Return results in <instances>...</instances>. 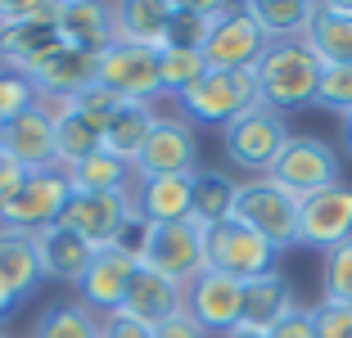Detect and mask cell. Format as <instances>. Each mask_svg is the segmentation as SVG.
Returning a JSON list of instances; mask_svg holds the SVG:
<instances>
[{
  "label": "cell",
  "instance_id": "1",
  "mask_svg": "<svg viewBox=\"0 0 352 338\" xmlns=\"http://www.w3.org/2000/svg\"><path fill=\"white\" fill-rule=\"evenodd\" d=\"M321 72L325 63L311 54V45L302 41H271L267 54L258 59L253 77H258V95H262V109L271 113H294V109H307L316 104V91H321Z\"/></svg>",
  "mask_w": 352,
  "mask_h": 338
},
{
  "label": "cell",
  "instance_id": "2",
  "mask_svg": "<svg viewBox=\"0 0 352 338\" xmlns=\"http://www.w3.org/2000/svg\"><path fill=\"white\" fill-rule=\"evenodd\" d=\"M230 221L262 235L276 253L298 244V199L276 185L271 176H249L235 185V203H230Z\"/></svg>",
  "mask_w": 352,
  "mask_h": 338
},
{
  "label": "cell",
  "instance_id": "3",
  "mask_svg": "<svg viewBox=\"0 0 352 338\" xmlns=\"http://www.w3.org/2000/svg\"><path fill=\"white\" fill-rule=\"evenodd\" d=\"M262 109L258 95V77L253 72H217L208 68L186 95H176V113L186 117L190 126L208 122V126H230L235 117Z\"/></svg>",
  "mask_w": 352,
  "mask_h": 338
},
{
  "label": "cell",
  "instance_id": "4",
  "mask_svg": "<svg viewBox=\"0 0 352 338\" xmlns=\"http://www.w3.org/2000/svg\"><path fill=\"white\" fill-rule=\"evenodd\" d=\"M73 199V181L68 172L50 167V172H28L23 185L0 203V225L23 230V235H41L45 225H54Z\"/></svg>",
  "mask_w": 352,
  "mask_h": 338
},
{
  "label": "cell",
  "instance_id": "5",
  "mask_svg": "<svg viewBox=\"0 0 352 338\" xmlns=\"http://www.w3.org/2000/svg\"><path fill=\"white\" fill-rule=\"evenodd\" d=\"M267 176L276 185H285L294 199H307V194H321V190L339 185L343 167H339V154H334L321 135H289Z\"/></svg>",
  "mask_w": 352,
  "mask_h": 338
},
{
  "label": "cell",
  "instance_id": "6",
  "mask_svg": "<svg viewBox=\"0 0 352 338\" xmlns=\"http://www.w3.org/2000/svg\"><path fill=\"white\" fill-rule=\"evenodd\" d=\"M289 135L294 131L285 126V117H280V113L253 109V113H244V117H235L230 126H221V149H226V158L239 167V172L267 176Z\"/></svg>",
  "mask_w": 352,
  "mask_h": 338
},
{
  "label": "cell",
  "instance_id": "7",
  "mask_svg": "<svg viewBox=\"0 0 352 338\" xmlns=\"http://www.w3.org/2000/svg\"><path fill=\"white\" fill-rule=\"evenodd\" d=\"M158 54L163 50L113 41L100 54V86H109L122 104H158L163 100V68H158Z\"/></svg>",
  "mask_w": 352,
  "mask_h": 338
},
{
  "label": "cell",
  "instance_id": "8",
  "mask_svg": "<svg viewBox=\"0 0 352 338\" xmlns=\"http://www.w3.org/2000/svg\"><path fill=\"white\" fill-rule=\"evenodd\" d=\"M204 257H208L212 271H226V275H235V280H258V275L280 271L276 248L262 235L235 225V221H221V225H212V230H204Z\"/></svg>",
  "mask_w": 352,
  "mask_h": 338
},
{
  "label": "cell",
  "instance_id": "9",
  "mask_svg": "<svg viewBox=\"0 0 352 338\" xmlns=\"http://www.w3.org/2000/svg\"><path fill=\"white\" fill-rule=\"evenodd\" d=\"M267 45H271L267 32L258 27L249 5H226L204 45V59H208V68H217V72H253L258 59L267 54Z\"/></svg>",
  "mask_w": 352,
  "mask_h": 338
},
{
  "label": "cell",
  "instance_id": "10",
  "mask_svg": "<svg viewBox=\"0 0 352 338\" xmlns=\"http://www.w3.org/2000/svg\"><path fill=\"white\" fill-rule=\"evenodd\" d=\"M199 135L181 113H158L145 149L135 158V181L140 176H195L199 172Z\"/></svg>",
  "mask_w": 352,
  "mask_h": 338
},
{
  "label": "cell",
  "instance_id": "11",
  "mask_svg": "<svg viewBox=\"0 0 352 338\" xmlns=\"http://www.w3.org/2000/svg\"><path fill=\"white\" fill-rule=\"evenodd\" d=\"M343 239H352V185L339 181L321 194L298 199V244L330 253Z\"/></svg>",
  "mask_w": 352,
  "mask_h": 338
},
{
  "label": "cell",
  "instance_id": "12",
  "mask_svg": "<svg viewBox=\"0 0 352 338\" xmlns=\"http://www.w3.org/2000/svg\"><path fill=\"white\" fill-rule=\"evenodd\" d=\"M239 311H244V280L204 267L186 284V316H195L204 334H230L239 325Z\"/></svg>",
  "mask_w": 352,
  "mask_h": 338
},
{
  "label": "cell",
  "instance_id": "13",
  "mask_svg": "<svg viewBox=\"0 0 352 338\" xmlns=\"http://www.w3.org/2000/svg\"><path fill=\"white\" fill-rule=\"evenodd\" d=\"M28 82H32V91H36V100H41L45 109H63L77 91L100 82V54L77 50V45H59L54 54H45V59L28 72Z\"/></svg>",
  "mask_w": 352,
  "mask_h": 338
},
{
  "label": "cell",
  "instance_id": "14",
  "mask_svg": "<svg viewBox=\"0 0 352 338\" xmlns=\"http://www.w3.org/2000/svg\"><path fill=\"white\" fill-rule=\"evenodd\" d=\"M145 267H154L158 275L176 280V284H190V280H195L199 271L208 267V257H204V225H199L195 216L154 225V239H149Z\"/></svg>",
  "mask_w": 352,
  "mask_h": 338
},
{
  "label": "cell",
  "instance_id": "15",
  "mask_svg": "<svg viewBox=\"0 0 352 338\" xmlns=\"http://www.w3.org/2000/svg\"><path fill=\"white\" fill-rule=\"evenodd\" d=\"M131 212H135L131 190H122V194H91V190H73V199H68V207H63L59 221L68 225V230H77L86 244L109 248V244H113V235H118V225H122Z\"/></svg>",
  "mask_w": 352,
  "mask_h": 338
},
{
  "label": "cell",
  "instance_id": "16",
  "mask_svg": "<svg viewBox=\"0 0 352 338\" xmlns=\"http://www.w3.org/2000/svg\"><path fill=\"white\" fill-rule=\"evenodd\" d=\"M131 275H135V262L122 257L118 248H100L95 262L86 267L82 284H77V302H82L91 316H118L122 311V297L131 289Z\"/></svg>",
  "mask_w": 352,
  "mask_h": 338
},
{
  "label": "cell",
  "instance_id": "17",
  "mask_svg": "<svg viewBox=\"0 0 352 338\" xmlns=\"http://www.w3.org/2000/svg\"><path fill=\"white\" fill-rule=\"evenodd\" d=\"M181 311H186V284L158 275L154 267H135L131 289H126V297H122L126 320H135V325H145V329H158L172 316H181Z\"/></svg>",
  "mask_w": 352,
  "mask_h": 338
},
{
  "label": "cell",
  "instance_id": "18",
  "mask_svg": "<svg viewBox=\"0 0 352 338\" xmlns=\"http://www.w3.org/2000/svg\"><path fill=\"white\" fill-rule=\"evenodd\" d=\"M5 154H10L14 163H23L28 172H50V167H59V158H54V113L45 109L41 100L5 122Z\"/></svg>",
  "mask_w": 352,
  "mask_h": 338
},
{
  "label": "cell",
  "instance_id": "19",
  "mask_svg": "<svg viewBox=\"0 0 352 338\" xmlns=\"http://www.w3.org/2000/svg\"><path fill=\"white\" fill-rule=\"evenodd\" d=\"M36 253H41V275L45 280H54V284H82V275H86V267L95 262V253L100 248L95 244H86L77 230H68L63 221H54V225H45L41 235H36Z\"/></svg>",
  "mask_w": 352,
  "mask_h": 338
},
{
  "label": "cell",
  "instance_id": "20",
  "mask_svg": "<svg viewBox=\"0 0 352 338\" xmlns=\"http://www.w3.org/2000/svg\"><path fill=\"white\" fill-rule=\"evenodd\" d=\"M63 45L59 36V5H54L45 19H32V23H14V27H0V63L14 72L28 77L45 54H54Z\"/></svg>",
  "mask_w": 352,
  "mask_h": 338
},
{
  "label": "cell",
  "instance_id": "21",
  "mask_svg": "<svg viewBox=\"0 0 352 338\" xmlns=\"http://www.w3.org/2000/svg\"><path fill=\"white\" fill-rule=\"evenodd\" d=\"M41 253H36V235H23L0 225V293L19 307L28 293H36L41 284Z\"/></svg>",
  "mask_w": 352,
  "mask_h": 338
},
{
  "label": "cell",
  "instance_id": "22",
  "mask_svg": "<svg viewBox=\"0 0 352 338\" xmlns=\"http://www.w3.org/2000/svg\"><path fill=\"white\" fill-rule=\"evenodd\" d=\"M302 41L325 68L352 63V5L334 0V5H311V19L302 27Z\"/></svg>",
  "mask_w": 352,
  "mask_h": 338
},
{
  "label": "cell",
  "instance_id": "23",
  "mask_svg": "<svg viewBox=\"0 0 352 338\" xmlns=\"http://www.w3.org/2000/svg\"><path fill=\"white\" fill-rule=\"evenodd\" d=\"M59 36H63V45L104 54L118 41L113 5H95V0H68V5H59Z\"/></svg>",
  "mask_w": 352,
  "mask_h": 338
},
{
  "label": "cell",
  "instance_id": "24",
  "mask_svg": "<svg viewBox=\"0 0 352 338\" xmlns=\"http://www.w3.org/2000/svg\"><path fill=\"white\" fill-rule=\"evenodd\" d=\"M140 216H149L154 225L186 221L190 203H195V176H140L131 190Z\"/></svg>",
  "mask_w": 352,
  "mask_h": 338
},
{
  "label": "cell",
  "instance_id": "25",
  "mask_svg": "<svg viewBox=\"0 0 352 338\" xmlns=\"http://www.w3.org/2000/svg\"><path fill=\"white\" fill-rule=\"evenodd\" d=\"M294 307H298V302H294L289 280L280 275V271H271V275L244 280V311H239V325L267 334V329L276 325L285 311H294Z\"/></svg>",
  "mask_w": 352,
  "mask_h": 338
},
{
  "label": "cell",
  "instance_id": "26",
  "mask_svg": "<svg viewBox=\"0 0 352 338\" xmlns=\"http://www.w3.org/2000/svg\"><path fill=\"white\" fill-rule=\"evenodd\" d=\"M167 19H172V5H167V0H126V5H113L118 41L149 45V50H163Z\"/></svg>",
  "mask_w": 352,
  "mask_h": 338
},
{
  "label": "cell",
  "instance_id": "27",
  "mask_svg": "<svg viewBox=\"0 0 352 338\" xmlns=\"http://www.w3.org/2000/svg\"><path fill=\"white\" fill-rule=\"evenodd\" d=\"M154 122H158V109H154V104H122V109H118V117L109 122V131H104L100 149L135 167V158H140V149H145Z\"/></svg>",
  "mask_w": 352,
  "mask_h": 338
},
{
  "label": "cell",
  "instance_id": "28",
  "mask_svg": "<svg viewBox=\"0 0 352 338\" xmlns=\"http://www.w3.org/2000/svg\"><path fill=\"white\" fill-rule=\"evenodd\" d=\"M221 10H226V5H208V0L172 5L163 50H204L208 36H212V27H217V19H221Z\"/></svg>",
  "mask_w": 352,
  "mask_h": 338
},
{
  "label": "cell",
  "instance_id": "29",
  "mask_svg": "<svg viewBox=\"0 0 352 338\" xmlns=\"http://www.w3.org/2000/svg\"><path fill=\"white\" fill-rule=\"evenodd\" d=\"M235 185L221 167H199L195 172V203H190V216H195L204 230L230 221V203H235Z\"/></svg>",
  "mask_w": 352,
  "mask_h": 338
},
{
  "label": "cell",
  "instance_id": "30",
  "mask_svg": "<svg viewBox=\"0 0 352 338\" xmlns=\"http://www.w3.org/2000/svg\"><path fill=\"white\" fill-rule=\"evenodd\" d=\"M68 181H73V190H91V194H122V190H135V167L100 149L86 163H77Z\"/></svg>",
  "mask_w": 352,
  "mask_h": 338
},
{
  "label": "cell",
  "instance_id": "31",
  "mask_svg": "<svg viewBox=\"0 0 352 338\" xmlns=\"http://www.w3.org/2000/svg\"><path fill=\"white\" fill-rule=\"evenodd\" d=\"M50 113H54V158H59V172H73L77 163L100 154V131L95 126H86L68 109H50Z\"/></svg>",
  "mask_w": 352,
  "mask_h": 338
},
{
  "label": "cell",
  "instance_id": "32",
  "mask_svg": "<svg viewBox=\"0 0 352 338\" xmlns=\"http://www.w3.org/2000/svg\"><path fill=\"white\" fill-rule=\"evenodd\" d=\"M32 338H100V316H91L82 302H54L36 316Z\"/></svg>",
  "mask_w": 352,
  "mask_h": 338
},
{
  "label": "cell",
  "instance_id": "33",
  "mask_svg": "<svg viewBox=\"0 0 352 338\" xmlns=\"http://www.w3.org/2000/svg\"><path fill=\"white\" fill-rule=\"evenodd\" d=\"M258 27L267 32V41H298L302 27L311 19L307 0H262V5H249Z\"/></svg>",
  "mask_w": 352,
  "mask_h": 338
},
{
  "label": "cell",
  "instance_id": "34",
  "mask_svg": "<svg viewBox=\"0 0 352 338\" xmlns=\"http://www.w3.org/2000/svg\"><path fill=\"white\" fill-rule=\"evenodd\" d=\"M321 297L352 307V239H343L339 248L321 253Z\"/></svg>",
  "mask_w": 352,
  "mask_h": 338
},
{
  "label": "cell",
  "instance_id": "35",
  "mask_svg": "<svg viewBox=\"0 0 352 338\" xmlns=\"http://www.w3.org/2000/svg\"><path fill=\"white\" fill-rule=\"evenodd\" d=\"M158 68H163V95L176 100V95H186L208 72V59H204V50H163Z\"/></svg>",
  "mask_w": 352,
  "mask_h": 338
},
{
  "label": "cell",
  "instance_id": "36",
  "mask_svg": "<svg viewBox=\"0 0 352 338\" xmlns=\"http://www.w3.org/2000/svg\"><path fill=\"white\" fill-rule=\"evenodd\" d=\"M63 109L68 113H77V117H82L86 126H95V131H100V140H104V131H109V122H113L118 117V109H122V100H118L113 91H109V86H86V91H77L73 100L63 104Z\"/></svg>",
  "mask_w": 352,
  "mask_h": 338
},
{
  "label": "cell",
  "instance_id": "37",
  "mask_svg": "<svg viewBox=\"0 0 352 338\" xmlns=\"http://www.w3.org/2000/svg\"><path fill=\"white\" fill-rule=\"evenodd\" d=\"M149 239H154V221H149V216H140V207H135V212L118 225V235H113V244H109V248H118L122 257H131L135 267H145Z\"/></svg>",
  "mask_w": 352,
  "mask_h": 338
},
{
  "label": "cell",
  "instance_id": "38",
  "mask_svg": "<svg viewBox=\"0 0 352 338\" xmlns=\"http://www.w3.org/2000/svg\"><path fill=\"white\" fill-rule=\"evenodd\" d=\"M316 104L330 113H352V63H339V68L321 72V91H316Z\"/></svg>",
  "mask_w": 352,
  "mask_h": 338
},
{
  "label": "cell",
  "instance_id": "39",
  "mask_svg": "<svg viewBox=\"0 0 352 338\" xmlns=\"http://www.w3.org/2000/svg\"><path fill=\"white\" fill-rule=\"evenodd\" d=\"M32 104H36L32 82L23 77V72H14V68H5V63H0V122L19 117L23 109H32Z\"/></svg>",
  "mask_w": 352,
  "mask_h": 338
},
{
  "label": "cell",
  "instance_id": "40",
  "mask_svg": "<svg viewBox=\"0 0 352 338\" xmlns=\"http://www.w3.org/2000/svg\"><path fill=\"white\" fill-rule=\"evenodd\" d=\"M311 320H316V338H352V307L343 302H316L311 307Z\"/></svg>",
  "mask_w": 352,
  "mask_h": 338
},
{
  "label": "cell",
  "instance_id": "41",
  "mask_svg": "<svg viewBox=\"0 0 352 338\" xmlns=\"http://www.w3.org/2000/svg\"><path fill=\"white\" fill-rule=\"evenodd\" d=\"M267 338H316V320H311V307H294L267 329Z\"/></svg>",
  "mask_w": 352,
  "mask_h": 338
},
{
  "label": "cell",
  "instance_id": "42",
  "mask_svg": "<svg viewBox=\"0 0 352 338\" xmlns=\"http://www.w3.org/2000/svg\"><path fill=\"white\" fill-rule=\"evenodd\" d=\"M54 10V0H14V5H0V27H14V23H32L45 19Z\"/></svg>",
  "mask_w": 352,
  "mask_h": 338
},
{
  "label": "cell",
  "instance_id": "43",
  "mask_svg": "<svg viewBox=\"0 0 352 338\" xmlns=\"http://www.w3.org/2000/svg\"><path fill=\"white\" fill-rule=\"evenodd\" d=\"M149 338H208V334L199 329V320H195V316H186V311H181V316H172L167 325L149 329Z\"/></svg>",
  "mask_w": 352,
  "mask_h": 338
},
{
  "label": "cell",
  "instance_id": "44",
  "mask_svg": "<svg viewBox=\"0 0 352 338\" xmlns=\"http://www.w3.org/2000/svg\"><path fill=\"white\" fill-rule=\"evenodd\" d=\"M100 338H149V329L135 325V320H126L122 311H118V316H104L100 320Z\"/></svg>",
  "mask_w": 352,
  "mask_h": 338
},
{
  "label": "cell",
  "instance_id": "45",
  "mask_svg": "<svg viewBox=\"0 0 352 338\" xmlns=\"http://www.w3.org/2000/svg\"><path fill=\"white\" fill-rule=\"evenodd\" d=\"M23 176H28V167H23V163H14V158L5 154V149H0V203H5V199H10L14 190L23 185Z\"/></svg>",
  "mask_w": 352,
  "mask_h": 338
},
{
  "label": "cell",
  "instance_id": "46",
  "mask_svg": "<svg viewBox=\"0 0 352 338\" xmlns=\"http://www.w3.org/2000/svg\"><path fill=\"white\" fill-rule=\"evenodd\" d=\"M221 338H267V334H258V329H244V325H235L230 334H221Z\"/></svg>",
  "mask_w": 352,
  "mask_h": 338
},
{
  "label": "cell",
  "instance_id": "47",
  "mask_svg": "<svg viewBox=\"0 0 352 338\" xmlns=\"http://www.w3.org/2000/svg\"><path fill=\"white\" fill-rule=\"evenodd\" d=\"M343 149L352 154V113H343Z\"/></svg>",
  "mask_w": 352,
  "mask_h": 338
},
{
  "label": "cell",
  "instance_id": "48",
  "mask_svg": "<svg viewBox=\"0 0 352 338\" xmlns=\"http://www.w3.org/2000/svg\"><path fill=\"white\" fill-rule=\"evenodd\" d=\"M10 311H14V302H10L5 293H0V325H5V316H10Z\"/></svg>",
  "mask_w": 352,
  "mask_h": 338
},
{
  "label": "cell",
  "instance_id": "49",
  "mask_svg": "<svg viewBox=\"0 0 352 338\" xmlns=\"http://www.w3.org/2000/svg\"><path fill=\"white\" fill-rule=\"evenodd\" d=\"M0 149H5V122H0Z\"/></svg>",
  "mask_w": 352,
  "mask_h": 338
},
{
  "label": "cell",
  "instance_id": "50",
  "mask_svg": "<svg viewBox=\"0 0 352 338\" xmlns=\"http://www.w3.org/2000/svg\"><path fill=\"white\" fill-rule=\"evenodd\" d=\"M0 338H5V334H0Z\"/></svg>",
  "mask_w": 352,
  "mask_h": 338
}]
</instances>
